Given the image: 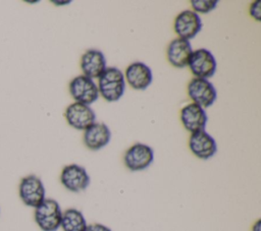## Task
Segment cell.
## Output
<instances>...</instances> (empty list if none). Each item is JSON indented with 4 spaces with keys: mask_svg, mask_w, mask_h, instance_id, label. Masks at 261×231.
<instances>
[{
    "mask_svg": "<svg viewBox=\"0 0 261 231\" xmlns=\"http://www.w3.org/2000/svg\"><path fill=\"white\" fill-rule=\"evenodd\" d=\"M98 91L108 102L118 101L125 89L124 75L116 67H106L98 78Z\"/></svg>",
    "mask_w": 261,
    "mask_h": 231,
    "instance_id": "obj_1",
    "label": "cell"
},
{
    "mask_svg": "<svg viewBox=\"0 0 261 231\" xmlns=\"http://www.w3.org/2000/svg\"><path fill=\"white\" fill-rule=\"evenodd\" d=\"M62 211L53 198H45L37 208H35L34 219L42 231H57L60 228Z\"/></svg>",
    "mask_w": 261,
    "mask_h": 231,
    "instance_id": "obj_2",
    "label": "cell"
},
{
    "mask_svg": "<svg viewBox=\"0 0 261 231\" xmlns=\"http://www.w3.org/2000/svg\"><path fill=\"white\" fill-rule=\"evenodd\" d=\"M18 195L25 206L37 208L46 198V189L41 178L34 174L22 177L18 185Z\"/></svg>",
    "mask_w": 261,
    "mask_h": 231,
    "instance_id": "obj_3",
    "label": "cell"
},
{
    "mask_svg": "<svg viewBox=\"0 0 261 231\" xmlns=\"http://www.w3.org/2000/svg\"><path fill=\"white\" fill-rule=\"evenodd\" d=\"M154 161V151L151 147L137 142L129 147L123 155L124 166L133 171H143L147 169Z\"/></svg>",
    "mask_w": 261,
    "mask_h": 231,
    "instance_id": "obj_4",
    "label": "cell"
},
{
    "mask_svg": "<svg viewBox=\"0 0 261 231\" xmlns=\"http://www.w3.org/2000/svg\"><path fill=\"white\" fill-rule=\"evenodd\" d=\"M187 90L190 99L203 109L212 106L217 98V92L212 82L208 79L192 78Z\"/></svg>",
    "mask_w": 261,
    "mask_h": 231,
    "instance_id": "obj_5",
    "label": "cell"
},
{
    "mask_svg": "<svg viewBox=\"0 0 261 231\" xmlns=\"http://www.w3.org/2000/svg\"><path fill=\"white\" fill-rule=\"evenodd\" d=\"M216 60L213 54L204 48L193 51L188 66L198 78L207 79L214 75L216 71Z\"/></svg>",
    "mask_w": 261,
    "mask_h": 231,
    "instance_id": "obj_6",
    "label": "cell"
},
{
    "mask_svg": "<svg viewBox=\"0 0 261 231\" xmlns=\"http://www.w3.org/2000/svg\"><path fill=\"white\" fill-rule=\"evenodd\" d=\"M90 181L87 170L77 164L66 165L60 173L61 184L71 192L84 191L90 185Z\"/></svg>",
    "mask_w": 261,
    "mask_h": 231,
    "instance_id": "obj_7",
    "label": "cell"
},
{
    "mask_svg": "<svg viewBox=\"0 0 261 231\" xmlns=\"http://www.w3.org/2000/svg\"><path fill=\"white\" fill-rule=\"evenodd\" d=\"M69 93L77 103L90 106L98 100L99 91L93 79L85 76H75L69 82Z\"/></svg>",
    "mask_w": 261,
    "mask_h": 231,
    "instance_id": "obj_8",
    "label": "cell"
},
{
    "mask_svg": "<svg viewBox=\"0 0 261 231\" xmlns=\"http://www.w3.org/2000/svg\"><path fill=\"white\" fill-rule=\"evenodd\" d=\"M173 28L179 39L190 41L201 31L202 20L193 10H184L176 15Z\"/></svg>",
    "mask_w": 261,
    "mask_h": 231,
    "instance_id": "obj_9",
    "label": "cell"
},
{
    "mask_svg": "<svg viewBox=\"0 0 261 231\" xmlns=\"http://www.w3.org/2000/svg\"><path fill=\"white\" fill-rule=\"evenodd\" d=\"M67 123L79 130L86 129L96 120V114L93 109L85 104L74 102L67 106L64 112Z\"/></svg>",
    "mask_w": 261,
    "mask_h": 231,
    "instance_id": "obj_10",
    "label": "cell"
},
{
    "mask_svg": "<svg viewBox=\"0 0 261 231\" xmlns=\"http://www.w3.org/2000/svg\"><path fill=\"white\" fill-rule=\"evenodd\" d=\"M189 149L194 156L201 160L212 158L217 152L215 139L205 130L193 132L189 138Z\"/></svg>",
    "mask_w": 261,
    "mask_h": 231,
    "instance_id": "obj_11",
    "label": "cell"
},
{
    "mask_svg": "<svg viewBox=\"0 0 261 231\" xmlns=\"http://www.w3.org/2000/svg\"><path fill=\"white\" fill-rule=\"evenodd\" d=\"M207 120L208 117L205 110L195 103L188 104L180 110V121L191 133L205 130Z\"/></svg>",
    "mask_w": 261,
    "mask_h": 231,
    "instance_id": "obj_12",
    "label": "cell"
},
{
    "mask_svg": "<svg viewBox=\"0 0 261 231\" xmlns=\"http://www.w3.org/2000/svg\"><path fill=\"white\" fill-rule=\"evenodd\" d=\"M124 79L135 90H146L153 80L151 68L143 62H134L125 69Z\"/></svg>",
    "mask_w": 261,
    "mask_h": 231,
    "instance_id": "obj_13",
    "label": "cell"
},
{
    "mask_svg": "<svg viewBox=\"0 0 261 231\" xmlns=\"http://www.w3.org/2000/svg\"><path fill=\"white\" fill-rule=\"evenodd\" d=\"M111 138L109 127L102 122H95L85 129L84 143L91 151H98L104 148Z\"/></svg>",
    "mask_w": 261,
    "mask_h": 231,
    "instance_id": "obj_14",
    "label": "cell"
},
{
    "mask_svg": "<svg viewBox=\"0 0 261 231\" xmlns=\"http://www.w3.org/2000/svg\"><path fill=\"white\" fill-rule=\"evenodd\" d=\"M192 53L193 50L190 41L176 38L169 43L166 56L168 62L172 66L176 68H184L188 66Z\"/></svg>",
    "mask_w": 261,
    "mask_h": 231,
    "instance_id": "obj_15",
    "label": "cell"
},
{
    "mask_svg": "<svg viewBox=\"0 0 261 231\" xmlns=\"http://www.w3.org/2000/svg\"><path fill=\"white\" fill-rule=\"evenodd\" d=\"M106 59L100 50L90 49L86 51L81 58V68L83 75L93 79L99 78L106 68Z\"/></svg>",
    "mask_w": 261,
    "mask_h": 231,
    "instance_id": "obj_16",
    "label": "cell"
},
{
    "mask_svg": "<svg viewBox=\"0 0 261 231\" xmlns=\"http://www.w3.org/2000/svg\"><path fill=\"white\" fill-rule=\"evenodd\" d=\"M87 221L81 211L69 208L62 212L60 228L63 231H86Z\"/></svg>",
    "mask_w": 261,
    "mask_h": 231,
    "instance_id": "obj_17",
    "label": "cell"
},
{
    "mask_svg": "<svg viewBox=\"0 0 261 231\" xmlns=\"http://www.w3.org/2000/svg\"><path fill=\"white\" fill-rule=\"evenodd\" d=\"M218 1L215 0H192L191 5L194 9V12L199 13H208L216 8Z\"/></svg>",
    "mask_w": 261,
    "mask_h": 231,
    "instance_id": "obj_18",
    "label": "cell"
},
{
    "mask_svg": "<svg viewBox=\"0 0 261 231\" xmlns=\"http://www.w3.org/2000/svg\"><path fill=\"white\" fill-rule=\"evenodd\" d=\"M250 14L251 16L257 20L260 21V16H261V2L259 0L254 1L251 6H250Z\"/></svg>",
    "mask_w": 261,
    "mask_h": 231,
    "instance_id": "obj_19",
    "label": "cell"
},
{
    "mask_svg": "<svg viewBox=\"0 0 261 231\" xmlns=\"http://www.w3.org/2000/svg\"><path fill=\"white\" fill-rule=\"evenodd\" d=\"M86 231H112V230L106 225H103L101 223H93L88 225Z\"/></svg>",
    "mask_w": 261,
    "mask_h": 231,
    "instance_id": "obj_20",
    "label": "cell"
},
{
    "mask_svg": "<svg viewBox=\"0 0 261 231\" xmlns=\"http://www.w3.org/2000/svg\"><path fill=\"white\" fill-rule=\"evenodd\" d=\"M252 231H261V220L258 219L252 226Z\"/></svg>",
    "mask_w": 261,
    "mask_h": 231,
    "instance_id": "obj_21",
    "label": "cell"
}]
</instances>
